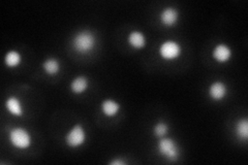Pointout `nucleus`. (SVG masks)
Masks as SVG:
<instances>
[{
	"instance_id": "obj_1",
	"label": "nucleus",
	"mask_w": 248,
	"mask_h": 165,
	"mask_svg": "<svg viewBox=\"0 0 248 165\" xmlns=\"http://www.w3.org/2000/svg\"><path fill=\"white\" fill-rule=\"evenodd\" d=\"M96 44V38L94 33H92L91 31H80V32L76 33V35L73 38V49L75 52L81 55H87L91 53L94 49Z\"/></svg>"
},
{
	"instance_id": "obj_2",
	"label": "nucleus",
	"mask_w": 248,
	"mask_h": 165,
	"mask_svg": "<svg viewBox=\"0 0 248 165\" xmlns=\"http://www.w3.org/2000/svg\"><path fill=\"white\" fill-rule=\"evenodd\" d=\"M156 149L158 154L169 161H176L180 156V149L177 141L167 136L159 138Z\"/></svg>"
},
{
	"instance_id": "obj_3",
	"label": "nucleus",
	"mask_w": 248,
	"mask_h": 165,
	"mask_svg": "<svg viewBox=\"0 0 248 165\" xmlns=\"http://www.w3.org/2000/svg\"><path fill=\"white\" fill-rule=\"evenodd\" d=\"M9 139L11 144L18 150H26L31 144H32V138H31L30 133L21 127H15L9 132Z\"/></svg>"
},
{
	"instance_id": "obj_4",
	"label": "nucleus",
	"mask_w": 248,
	"mask_h": 165,
	"mask_svg": "<svg viewBox=\"0 0 248 165\" xmlns=\"http://www.w3.org/2000/svg\"><path fill=\"white\" fill-rule=\"evenodd\" d=\"M87 133L81 124H76L65 135V143L71 148H79L86 143Z\"/></svg>"
},
{
	"instance_id": "obj_5",
	"label": "nucleus",
	"mask_w": 248,
	"mask_h": 165,
	"mask_svg": "<svg viewBox=\"0 0 248 165\" xmlns=\"http://www.w3.org/2000/svg\"><path fill=\"white\" fill-rule=\"evenodd\" d=\"M158 54L160 58L166 61H174L182 54V48L179 43L175 41H166L159 45Z\"/></svg>"
},
{
	"instance_id": "obj_6",
	"label": "nucleus",
	"mask_w": 248,
	"mask_h": 165,
	"mask_svg": "<svg viewBox=\"0 0 248 165\" xmlns=\"http://www.w3.org/2000/svg\"><path fill=\"white\" fill-rule=\"evenodd\" d=\"M228 86L226 83L221 81H215L210 86H209L208 89V95L212 100L214 101H221L228 95Z\"/></svg>"
},
{
	"instance_id": "obj_7",
	"label": "nucleus",
	"mask_w": 248,
	"mask_h": 165,
	"mask_svg": "<svg viewBox=\"0 0 248 165\" xmlns=\"http://www.w3.org/2000/svg\"><path fill=\"white\" fill-rule=\"evenodd\" d=\"M179 20V12L173 6L165 7L159 15V21L166 27H174Z\"/></svg>"
},
{
	"instance_id": "obj_8",
	"label": "nucleus",
	"mask_w": 248,
	"mask_h": 165,
	"mask_svg": "<svg viewBox=\"0 0 248 165\" xmlns=\"http://www.w3.org/2000/svg\"><path fill=\"white\" fill-rule=\"evenodd\" d=\"M232 56V51L229 45L224 44H218L212 51V57L219 63H226L230 61Z\"/></svg>"
},
{
	"instance_id": "obj_9",
	"label": "nucleus",
	"mask_w": 248,
	"mask_h": 165,
	"mask_svg": "<svg viewBox=\"0 0 248 165\" xmlns=\"http://www.w3.org/2000/svg\"><path fill=\"white\" fill-rule=\"evenodd\" d=\"M5 107L7 112L16 117H22L24 115V107L22 102L17 96H10L5 100Z\"/></svg>"
},
{
	"instance_id": "obj_10",
	"label": "nucleus",
	"mask_w": 248,
	"mask_h": 165,
	"mask_svg": "<svg viewBox=\"0 0 248 165\" xmlns=\"http://www.w3.org/2000/svg\"><path fill=\"white\" fill-rule=\"evenodd\" d=\"M127 43L131 46V48H134L136 50H141V49L145 48L147 41H146V36L142 32V31L134 30L128 34Z\"/></svg>"
},
{
	"instance_id": "obj_11",
	"label": "nucleus",
	"mask_w": 248,
	"mask_h": 165,
	"mask_svg": "<svg viewBox=\"0 0 248 165\" xmlns=\"http://www.w3.org/2000/svg\"><path fill=\"white\" fill-rule=\"evenodd\" d=\"M120 105L119 102L116 100H113L111 98H107L102 102V105H100V109H102V113L108 117V118H113L117 116L120 111Z\"/></svg>"
},
{
	"instance_id": "obj_12",
	"label": "nucleus",
	"mask_w": 248,
	"mask_h": 165,
	"mask_svg": "<svg viewBox=\"0 0 248 165\" xmlns=\"http://www.w3.org/2000/svg\"><path fill=\"white\" fill-rule=\"evenodd\" d=\"M89 87L88 78L84 75H79L72 81L71 83V91L76 95H81V94L86 92Z\"/></svg>"
},
{
	"instance_id": "obj_13",
	"label": "nucleus",
	"mask_w": 248,
	"mask_h": 165,
	"mask_svg": "<svg viewBox=\"0 0 248 165\" xmlns=\"http://www.w3.org/2000/svg\"><path fill=\"white\" fill-rule=\"evenodd\" d=\"M43 69L44 72L51 76H54L59 74L60 69H61V65L59 60L55 59V58H48L44 61L43 63Z\"/></svg>"
},
{
	"instance_id": "obj_14",
	"label": "nucleus",
	"mask_w": 248,
	"mask_h": 165,
	"mask_svg": "<svg viewBox=\"0 0 248 165\" xmlns=\"http://www.w3.org/2000/svg\"><path fill=\"white\" fill-rule=\"evenodd\" d=\"M4 63L9 68H17L22 63L21 54L16 50L9 51L5 54Z\"/></svg>"
},
{
	"instance_id": "obj_15",
	"label": "nucleus",
	"mask_w": 248,
	"mask_h": 165,
	"mask_svg": "<svg viewBox=\"0 0 248 165\" xmlns=\"http://www.w3.org/2000/svg\"><path fill=\"white\" fill-rule=\"evenodd\" d=\"M235 133L239 139L246 141L248 138V121L246 119H241L236 123Z\"/></svg>"
},
{
	"instance_id": "obj_16",
	"label": "nucleus",
	"mask_w": 248,
	"mask_h": 165,
	"mask_svg": "<svg viewBox=\"0 0 248 165\" xmlns=\"http://www.w3.org/2000/svg\"><path fill=\"white\" fill-rule=\"evenodd\" d=\"M169 132V125L166 122H157L153 127V135L155 137H165Z\"/></svg>"
},
{
	"instance_id": "obj_17",
	"label": "nucleus",
	"mask_w": 248,
	"mask_h": 165,
	"mask_svg": "<svg viewBox=\"0 0 248 165\" xmlns=\"http://www.w3.org/2000/svg\"><path fill=\"white\" fill-rule=\"evenodd\" d=\"M111 165H125L126 162L124 160H120V159H114L113 161L110 162Z\"/></svg>"
}]
</instances>
